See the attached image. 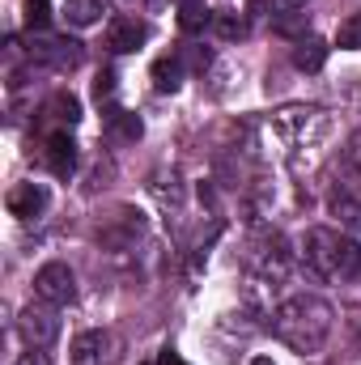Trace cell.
<instances>
[{"label":"cell","mask_w":361,"mask_h":365,"mask_svg":"<svg viewBox=\"0 0 361 365\" xmlns=\"http://www.w3.org/2000/svg\"><path fill=\"white\" fill-rule=\"evenodd\" d=\"M111 128H115V136L119 140H141V119L136 115H128V110H119V115H111Z\"/></svg>","instance_id":"cell-18"},{"label":"cell","mask_w":361,"mask_h":365,"mask_svg":"<svg viewBox=\"0 0 361 365\" xmlns=\"http://www.w3.org/2000/svg\"><path fill=\"white\" fill-rule=\"evenodd\" d=\"M60 306H51V302H30L26 310H21V319H17V331H21V340L30 344V349H51L56 344V336H60V314H56Z\"/></svg>","instance_id":"cell-3"},{"label":"cell","mask_w":361,"mask_h":365,"mask_svg":"<svg viewBox=\"0 0 361 365\" xmlns=\"http://www.w3.org/2000/svg\"><path fill=\"white\" fill-rule=\"evenodd\" d=\"M183 86V56H162L153 64V90L158 93H175Z\"/></svg>","instance_id":"cell-13"},{"label":"cell","mask_w":361,"mask_h":365,"mask_svg":"<svg viewBox=\"0 0 361 365\" xmlns=\"http://www.w3.org/2000/svg\"><path fill=\"white\" fill-rule=\"evenodd\" d=\"M302 21H306V13H289V17H280V21H276V30H280V34H293Z\"/></svg>","instance_id":"cell-23"},{"label":"cell","mask_w":361,"mask_h":365,"mask_svg":"<svg viewBox=\"0 0 361 365\" xmlns=\"http://www.w3.org/2000/svg\"><path fill=\"white\" fill-rule=\"evenodd\" d=\"M34 293L39 302H51V306H68L77 297V276L68 264H43L34 272Z\"/></svg>","instance_id":"cell-4"},{"label":"cell","mask_w":361,"mask_h":365,"mask_svg":"<svg viewBox=\"0 0 361 365\" xmlns=\"http://www.w3.org/2000/svg\"><path fill=\"white\" fill-rule=\"evenodd\" d=\"M93 93H98V102L115 93V73H111V68H102V73H98V81H93Z\"/></svg>","instance_id":"cell-21"},{"label":"cell","mask_w":361,"mask_h":365,"mask_svg":"<svg viewBox=\"0 0 361 365\" xmlns=\"http://www.w3.org/2000/svg\"><path fill=\"white\" fill-rule=\"evenodd\" d=\"M26 21H30L34 30H43V26L51 21V4H47V0H26Z\"/></svg>","instance_id":"cell-20"},{"label":"cell","mask_w":361,"mask_h":365,"mask_svg":"<svg viewBox=\"0 0 361 365\" xmlns=\"http://www.w3.org/2000/svg\"><path fill=\"white\" fill-rule=\"evenodd\" d=\"M43 115H47V119H60V123H68V128H73V123L81 119V102H77V93L60 90V93H51V98H47Z\"/></svg>","instance_id":"cell-14"},{"label":"cell","mask_w":361,"mask_h":365,"mask_svg":"<svg viewBox=\"0 0 361 365\" xmlns=\"http://www.w3.org/2000/svg\"><path fill=\"white\" fill-rule=\"evenodd\" d=\"M302 255H306V268L319 280H357L361 276V247L327 225H315L306 234Z\"/></svg>","instance_id":"cell-2"},{"label":"cell","mask_w":361,"mask_h":365,"mask_svg":"<svg viewBox=\"0 0 361 365\" xmlns=\"http://www.w3.org/2000/svg\"><path fill=\"white\" fill-rule=\"evenodd\" d=\"M64 21L68 26H77V30H86V26H93L98 17H102V0H64Z\"/></svg>","instance_id":"cell-15"},{"label":"cell","mask_w":361,"mask_h":365,"mask_svg":"<svg viewBox=\"0 0 361 365\" xmlns=\"http://www.w3.org/2000/svg\"><path fill=\"white\" fill-rule=\"evenodd\" d=\"M336 47H345V51H361V13H353V17L340 21V30H336Z\"/></svg>","instance_id":"cell-17"},{"label":"cell","mask_w":361,"mask_h":365,"mask_svg":"<svg viewBox=\"0 0 361 365\" xmlns=\"http://www.w3.org/2000/svg\"><path fill=\"white\" fill-rule=\"evenodd\" d=\"M345 166H349V170H357V175H361V132L353 136V140H349V149H345Z\"/></svg>","instance_id":"cell-22"},{"label":"cell","mask_w":361,"mask_h":365,"mask_svg":"<svg viewBox=\"0 0 361 365\" xmlns=\"http://www.w3.org/2000/svg\"><path fill=\"white\" fill-rule=\"evenodd\" d=\"M158 365H187L179 357V353H171V349H166V353H158Z\"/></svg>","instance_id":"cell-26"},{"label":"cell","mask_w":361,"mask_h":365,"mask_svg":"<svg viewBox=\"0 0 361 365\" xmlns=\"http://www.w3.org/2000/svg\"><path fill=\"white\" fill-rule=\"evenodd\" d=\"M149 21H136V17H115L111 26H106V47L115 51V56H128V51H136L141 43H149Z\"/></svg>","instance_id":"cell-6"},{"label":"cell","mask_w":361,"mask_h":365,"mask_svg":"<svg viewBox=\"0 0 361 365\" xmlns=\"http://www.w3.org/2000/svg\"><path fill=\"white\" fill-rule=\"evenodd\" d=\"M327 204H332V212H336L340 221H361V175L357 170L340 166V175L332 179Z\"/></svg>","instance_id":"cell-5"},{"label":"cell","mask_w":361,"mask_h":365,"mask_svg":"<svg viewBox=\"0 0 361 365\" xmlns=\"http://www.w3.org/2000/svg\"><path fill=\"white\" fill-rule=\"evenodd\" d=\"M255 264H260V272L268 276L272 284L285 280V272H289V242H285V234H268L264 238V247L255 251Z\"/></svg>","instance_id":"cell-9"},{"label":"cell","mask_w":361,"mask_h":365,"mask_svg":"<svg viewBox=\"0 0 361 365\" xmlns=\"http://www.w3.org/2000/svg\"><path fill=\"white\" fill-rule=\"evenodd\" d=\"M208 21H213V13H208L204 4H187V9L179 13V26L187 30V34H195V30H204Z\"/></svg>","instance_id":"cell-19"},{"label":"cell","mask_w":361,"mask_h":365,"mask_svg":"<svg viewBox=\"0 0 361 365\" xmlns=\"http://www.w3.org/2000/svg\"><path fill=\"white\" fill-rule=\"evenodd\" d=\"M17 365H51V361H47V353H43V349H30V353H26Z\"/></svg>","instance_id":"cell-24"},{"label":"cell","mask_w":361,"mask_h":365,"mask_svg":"<svg viewBox=\"0 0 361 365\" xmlns=\"http://www.w3.org/2000/svg\"><path fill=\"white\" fill-rule=\"evenodd\" d=\"M251 365H272V357H255V361H251Z\"/></svg>","instance_id":"cell-27"},{"label":"cell","mask_w":361,"mask_h":365,"mask_svg":"<svg viewBox=\"0 0 361 365\" xmlns=\"http://www.w3.org/2000/svg\"><path fill=\"white\" fill-rule=\"evenodd\" d=\"M43 208H47V187H43V182H17V187L9 191V212H13V217L30 221V217H39Z\"/></svg>","instance_id":"cell-10"},{"label":"cell","mask_w":361,"mask_h":365,"mask_svg":"<svg viewBox=\"0 0 361 365\" xmlns=\"http://www.w3.org/2000/svg\"><path fill=\"white\" fill-rule=\"evenodd\" d=\"M30 56L43 60V64H56V68H77L86 60V47L77 38H43V43L30 47Z\"/></svg>","instance_id":"cell-7"},{"label":"cell","mask_w":361,"mask_h":365,"mask_svg":"<svg viewBox=\"0 0 361 365\" xmlns=\"http://www.w3.org/2000/svg\"><path fill=\"white\" fill-rule=\"evenodd\" d=\"M47 170L56 179H73V170H77V140L68 132H51L47 136Z\"/></svg>","instance_id":"cell-8"},{"label":"cell","mask_w":361,"mask_h":365,"mask_svg":"<svg viewBox=\"0 0 361 365\" xmlns=\"http://www.w3.org/2000/svg\"><path fill=\"white\" fill-rule=\"evenodd\" d=\"M187 4H204V0H179V9H187Z\"/></svg>","instance_id":"cell-28"},{"label":"cell","mask_w":361,"mask_h":365,"mask_svg":"<svg viewBox=\"0 0 361 365\" xmlns=\"http://www.w3.org/2000/svg\"><path fill=\"white\" fill-rule=\"evenodd\" d=\"M213 26H217V34H221V38H247V30H251V26H247V17H243V13H234V9L217 13V17H213Z\"/></svg>","instance_id":"cell-16"},{"label":"cell","mask_w":361,"mask_h":365,"mask_svg":"<svg viewBox=\"0 0 361 365\" xmlns=\"http://www.w3.org/2000/svg\"><path fill=\"white\" fill-rule=\"evenodd\" d=\"M276 9H280V13H302L306 0H276Z\"/></svg>","instance_id":"cell-25"},{"label":"cell","mask_w":361,"mask_h":365,"mask_svg":"<svg viewBox=\"0 0 361 365\" xmlns=\"http://www.w3.org/2000/svg\"><path fill=\"white\" fill-rule=\"evenodd\" d=\"M106 349H111V336L106 331H81L73 340V365H102Z\"/></svg>","instance_id":"cell-12"},{"label":"cell","mask_w":361,"mask_h":365,"mask_svg":"<svg viewBox=\"0 0 361 365\" xmlns=\"http://www.w3.org/2000/svg\"><path fill=\"white\" fill-rule=\"evenodd\" d=\"M323 64H327V43L315 38V34H302L293 43V68L298 73H319Z\"/></svg>","instance_id":"cell-11"},{"label":"cell","mask_w":361,"mask_h":365,"mask_svg":"<svg viewBox=\"0 0 361 365\" xmlns=\"http://www.w3.org/2000/svg\"><path fill=\"white\" fill-rule=\"evenodd\" d=\"M332 319H336V314H332V306H327L319 293H293V297H285V302L276 306L272 331H276V340H285L293 353L310 357V353H319V349L327 344Z\"/></svg>","instance_id":"cell-1"}]
</instances>
